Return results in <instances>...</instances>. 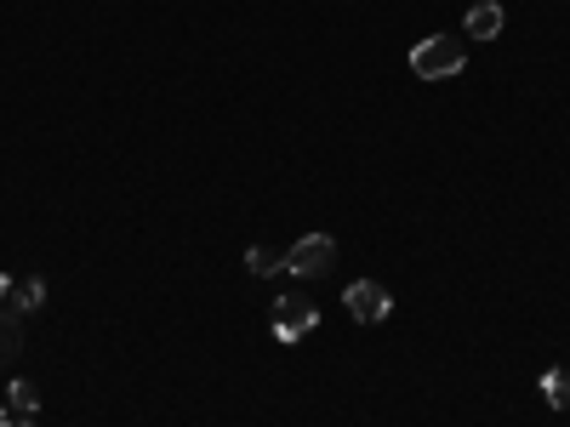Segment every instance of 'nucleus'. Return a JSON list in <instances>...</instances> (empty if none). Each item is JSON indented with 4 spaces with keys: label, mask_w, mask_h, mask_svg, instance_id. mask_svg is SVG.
I'll return each instance as SVG.
<instances>
[{
    "label": "nucleus",
    "mask_w": 570,
    "mask_h": 427,
    "mask_svg": "<svg viewBox=\"0 0 570 427\" xmlns=\"http://www.w3.org/2000/svg\"><path fill=\"white\" fill-rule=\"evenodd\" d=\"M462 63H468V52H462L457 35H428V40L411 52L416 81H451V74H462Z\"/></svg>",
    "instance_id": "1"
},
{
    "label": "nucleus",
    "mask_w": 570,
    "mask_h": 427,
    "mask_svg": "<svg viewBox=\"0 0 570 427\" xmlns=\"http://www.w3.org/2000/svg\"><path fill=\"white\" fill-rule=\"evenodd\" d=\"M331 263H337V240L331 234H303L286 251V268L296 273V280H314V273H326Z\"/></svg>",
    "instance_id": "2"
},
{
    "label": "nucleus",
    "mask_w": 570,
    "mask_h": 427,
    "mask_svg": "<svg viewBox=\"0 0 570 427\" xmlns=\"http://www.w3.org/2000/svg\"><path fill=\"white\" fill-rule=\"evenodd\" d=\"M342 308H349L360 325H383V319L393 314V296H388V285H377V280H360V285L342 291Z\"/></svg>",
    "instance_id": "3"
},
{
    "label": "nucleus",
    "mask_w": 570,
    "mask_h": 427,
    "mask_svg": "<svg viewBox=\"0 0 570 427\" xmlns=\"http://www.w3.org/2000/svg\"><path fill=\"white\" fill-rule=\"evenodd\" d=\"M314 325H319V308L308 303V296H280L275 303V337L280 342H303Z\"/></svg>",
    "instance_id": "4"
},
{
    "label": "nucleus",
    "mask_w": 570,
    "mask_h": 427,
    "mask_svg": "<svg viewBox=\"0 0 570 427\" xmlns=\"http://www.w3.org/2000/svg\"><path fill=\"white\" fill-rule=\"evenodd\" d=\"M468 35H474V40H497L502 35V7H497V0L468 7Z\"/></svg>",
    "instance_id": "5"
},
{
    "label": "nucleus",
    "mask_w": 570,
    "mask_h": 427,
    "mask_svg": "<svg viewBox=\"0 0 570 427\" xmlns=\"http://www.w3.org/2000/svg\"><path fill=\"white\" fill-rule=\"evenodd\" d=\"M40 303H46V280H23V285H12V296H7L12 314H35Z\"/></svg>",
    "instance_id": "6"
},
{
    "label": "nucleus",
    "mask_w": 570,
    "mask_h": 427,
    "mask_svg": "<svg viewBox=\"0 0 570 427\" xmlns=\"http://www.w3.org/2000/svg\"><path fill=\"white\" fill-rule=\"evenodd\" d=\"M23 354V325L17 314H0V365H12Z\"/></svg>",
    "instance_id": "7"
},
{
    "label": "nucleus",
    "mask_w": 570,
    "mask_h": 427,
    "mask_svg": "<svg viewBox=\"0 0 570 427\" xmlns=\"http://www.w3.org/2000/svg\"><path fill=\"white\" fill-rule=\"evenodd\" d=\"M542 399H548L554 411H570V370H548V376H542Z\"/></svg>",
    "instance_id": "8"
},
{
    "label": "nucleus",
    "mask_w": 570,
    "mask_h": 427,
    "mask_svg": "<svg viewBox=\"0 0 570 427\" xmlns=\"http://www.w3.org/2000/svg\"><path fill=\"white\" fill-rule=\"evenodd\" d=\"M7 399H12V405H7L12 416H35V411H40V388H35V382H12Z\"/></svg>",
    "instance_id": "9"
},
{
    "label": "nucleus",
    "mask_w": 570,
    "mask_h": 427,
    "mask_svg": "<svg viewBox=\"0 0 570 427\" xmlns=\"http://www.w3.org/2000/svg\"><path fill=\"white\" fill-rule=\"evenodd\" d=\"M245 268H252V273H275V268H286V251H275V245H252V251H245Z\"/></svg>",
    "instance_id": "10"
},
{
    "label": "nucleus",
    "mask_w": 570,
    "mask_h": 427,
    "mask_svg": "<svg viewBox=\"0 0 570 427\" xmlns=\"http://www.w3.org/2000/svg\"><path fill=\"white\" fill-rule=\"evenodd\" d=\"M0 427H35L29 416H12V411H0Z\"/></svg>",
    "instance_id": "11"
},
{
    "label": "nucleus",
    "mask_w": 570,
    "mask_h": 427,
    "mask_svg": "<svg viewBox=\"0 0 570 427\" xmlns=\"http://www.w3.org/2000/svg\"><path fill=\"white\" fill-rule=\"evenodd\" d=\"M7 296H12V273H0V303H7Z\"/></svg>",
    "instance_id": "12"
}]
</instances>
